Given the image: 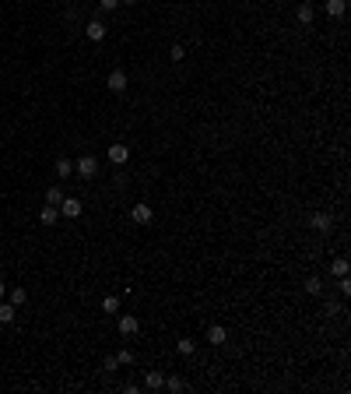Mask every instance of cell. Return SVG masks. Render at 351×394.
I'll return each instance as SVG.
<instances>
[{"label": "cell", "mask_w": 351, "mask_h": 394, "mask_svg": "<svg viewBox=\"0 0 351 394\" xmlns=\"http://www.w3.org/2000/svg\"><path fill=\"white\" fill-rule=\"evenodd\" d=\"M74 172H77V176H84V180H91V176L98 172V162H95L91 155H81V158H77V165H74Z\"/></svg>", "instance_id": "6da1fadb"}, {"label": "cell", "mask_w": 351, "mask_h": 394, "mask_svg": "<svg viewBox=\"0 0 351 394\" xmlns=\"http://www.w3.org/2000/svg\"><path fill=\"white\" fill-rule=\"evenodd\" d=\"M81 211H84V204H81L77 197H64V201H60V215H64V218H77Z\"/></svg>", "instance_id": "7a4b0ae2"}, {"label": "cell", "mask_w": 351, "mask_h": 394, "mask_svg": "<svg viewBox=\"0 0 351 394\" xmlns=\"http://www.w3.org/2000/svg\"><path fill=\"white\" fill-rule=\"evenodd\" d=\"M106 84H109V92H127V74H123V71H113V74L106 78Z\"/></svg>", "instance_id": "3957f363"}, {"label": "cell", "mask_w": 351, "mask_h": 394, "mask_svg": "<svg viewBox=\"0 0 351 394\" xmlns=\"http://www.w3.org/2000/svg\"><path fill=\"white\" fill-rule=\"evenodd\" d=\"M130 218H134L137 226H147V222H151V208H147V204H134V208H130Z\"/></svg>", "instance_id": "277c9868"}, {"label": "cell", "mask_w": 351, "mask_h": 394, "mask_svg": "<svg viewBox=\"0 0 351 394\" xmlns=\"http://www.w3.org/2000/svg\"><path fill=\"white\" fill-rule=\"evenodd\" d=\"M127 158H130V148H127V145H113V148H109V162H116V165H123Z\"/></svg>", "instance_id": "5b68a950"}, {"label": "cell", "mask_w": 351, "mask_h": 394, "mask_svg": "<svg viewBox=\"0 0 351 394\" xmlns=\"http://www.w3.org/2000/svg\"><path fill=\"white\" fill-rule=\"evenodd\" d=\"M309 222H313V229H316V233H327V229H330V215H327V211H316Z\"/></svg>", "instance_id": "8992f818"}, {"label": "cell", "mask_w": 351, "mask_h": 394, "mask_svg": "<svg viewBox=\"0 0 351 394\" xmlns=\"http://www.w3.org/2000/svg\"><path fill=\"white\" fill-rule=\"evenodd\" d=\"M88 39L102 42V39H106V25H102V21H88Z\"/></svg>", "instance_id": "52a82bcc"}, {"label": "cell", "mask_w": 351, "mask_h": 394, "mask_svg": "<svg viewBox=\"0 0 351 394\" xmlns=\"http://www.w3.org/2000/svg\"><path fill=\"white\" fill-rule=\"evenodd\" d=\"M120 334H137V317H120Z\"/></svg>", "instance_id": "ba28073f"}, {"label": "cell", "mask_w": 351, "mask_h": 394, "mask_svg": "<svg viewBox=\"0 0 351 394\" xmlns=\"http://www.w3.org/2000/svg\"><path fill=\"white\" fill-rule=\"evenodd\" d=\"M144 384H147V387H151V391H158V387H165V377H162V373H158V370H151V373H147V377H144Z\"/></svg>", "instance_id": "9c48e42d"}, {"label": "cell", "mask_w": 351, "mask_h": 394, "mask_svg": "<svg viewBox=\"0 0 351 394\" xmlns=\"http://www.w3.org/2000/svg\"><path fill=\"white\" fill-rule=\"evenodd\" d=\"M39 218H42V222H46V226H53V222H57V218H60V211H57V208H53V204H46V208H42V215H39Z\"/></svg>", "instance_id": "30bf717a"}, {"label": "cell", "mask_w": 351, "mask_h": 394, "mask_svg": "<svg viewBox=\"0 0 351 394\" xmlns=\"http://www.w3.org/2000/svg\"><path fill=\"white\" fill-rule=\"evenodd\" d=\"M327 14H330V18H341V14H344V0H327Z\"/></svg>", "instance_id": "8fae6325"}, {"label": "cell", "mask_w": 351, "mask_h": 394, "mask_svg": "<svg viewBox=\"0 0 351 394\" xmlns=\"http://www.w3.org/2000/svg\"><path fill=\"white\" fill-rule=\"evenodd\" d=\"M208 341H211V345H225V327H211V331H208Z\"/></svg>", "instance_id": "7c38bea8"}, {"label": "cell", "mask_w": 351, "mask_h": 394, "mask_svg": "<svg viewBox=\"0 0 351 394\" xmlns=\"http://www.w3.org/2000/svg\"><path fill=\"white\" fill-rule=\"evenodd\" d=\"M14 320V303H0V324H11Z\"/></svg>", "instance_id": "4fadbf2b"}, {"label": "cell", "mask_w": 351, "mask_h": 394, "mask_svg": "<svg viewBox=\"0 0 351 394\" xmlns=\"http://www.w3.org/2000/svg\"><path fill=\"white\" fill-rule=\"evenodd\" d=\"M74 172V162L70 158H57V176H70Z\"/></svg>", "instance_id": "5bb4252c"}, {"label": "cell", "mask_w": 351, "mask_h": 394, "mask_svg": "<svg viewBox=\"0 0 351 394\" xmlns=\"http://www.w3.org/2000/svg\"><path fill=\"white\" fill-rule=\"evenodd\" d=\"M298 21H302V25L313 21V4H298Z\"/></svg>", "instance_id": "9a60e30c"}, {"label": "cell", "mask_w": 351, "mask_h": 394, "mask_svg": "<svg viewBox=\"0 0 351 394\" xmlns=\"http://www.w3.org/2000/svg\"><path fill=\"white\" fill-rule=\"evenodd\" d=\"M330 271H334L337 278H344V275H348V260H344V257H337V260L330 264Z\"/></svg>", "instance_id": "2e32d148"}, {"label": "cell", "mask_w": 351, "mask_h": 394, "mask_svg": "<svg viewBox=\"0 0 351 394\" xmlns=\"http://www.w3.org/2000/svg\"><path fill=\"white\" fill-rule=\"evenodd\" d=\"M25 299H28V292H25V289L18 285V289H11V299H7V303H14V307H21Z\"/></svg>", "instance_id": "e0dca14e"}, {"label": "cell", "mask_w": 351, "mask_h": 394, "mask_svg": "<svg viewBox=\"0 0 351 394\" xmlns=\"http://www.w3.org/2000/svg\"><path fill=\"white\" fill-rule=\"evenodd\" d=\"M102 310H106V314H116V310H120V299H116V296H106V299H102Z\"/></svg>", "instance_id": "ac0fdd59"}, {"label": "cell", "mask_w": 351, "mask_h": 394, "mask_svg": "<svg viewBox=\"0 0 351 394\" xmlns=\"http://www.w3.org/2000/svg\"><path fill=\"white\" fill-rule=\"evenodd\" d=\"M183 356H193V338H179V345H176Z\"/></svg>", "instance_id": "d6986e66"}, {"label": "cell", "mask_w": 351, "mask_h": 394, "mask_svg": "<svg viewBox=\"0 0 351 394\" xmlns=\"http://www.w3.org/2000/svg\"><path fill=\"white\" fill-rule=\"evenodd\" d=\"M46 197H49V204H60V201H64V190H60V187H49Z\"/></svg>", "instance_id": "ffe728a7"}, {"label": "cell", "mask_w": 351, "mask_h": 394, "mask_svg": "<svg viewBox=\"0 0 351 394\" xmlns=\"http://www.w3.org/2000/svg\"><path fill=\"white\" fill-rule=\"evenodd\" d=\"M320 289H323V282H320V278H306V292H313V296H316Z\"/></svg>", "instance_id": "44dd1931"}, {"label": "cell", "mask_w": 351, "mask_h": 394, "mask_svg": "<svg viewBox=\"0 0 351 394\" xmlns=\"http://www.w3.org/2000/svg\"><path fill=\"white\" fill-rule=\"evenodd\" d=\"M165 387H169V391H183V387H186V384H183V380H179V377H172V380H169V384H165Z\"/></svg>", "instance_id": "7402d4cb"}, {"label": "cell", "mask_w": 351, "mask_h": 394, "mask_svg": "<svg viewBox=\"0 0 351 394\" xmlns=\"http://www.w3.org/2000/svg\"><path fill=\"white\" fill-rule=\"evenodd\" d=\"M183 57H186V50H183V46H172V60H176V64H179V60H183Z\"/></svg>", "instance_id": "603a6c76"}, {"label": "cell", "mask_w": 351, "mask_h": 394, "mask_svg": "<svg viewBox=\"0 0 351 394\" xmlns=\"http://www.w3.org/2000/svg\"><path fill=\"white\" fill-rule=\"evenodd\" d=\"M116 363H134V352H127V348H123V352L116 356Z\"/></svg>", "instance_id": "cb8c5ba5"}, {"label": "cell", "mask_w": 351, "mask_h": 394, "mask_svg": "<svg viewBox=\"0 0 351 394\" xmlns=\"http://www.w3.org/2000/svg\"><path fill=\"white\" fill-rule=\"evenodd\" d=\"M98 4H102L106 11H113V7H120V0H98Z\"/></svg>", "instance_id": "d4e9b609"}, {"label": "cell", "mask_w": 351, "mask_h": 394, "mask_svg": "<svg viewBox=\"0 0 351 394\" xmlns=\"http://www.w3.org/2000/svg\"><path fill=\"white\" fill-rule=\"evenodd\" d=\"M4 292H7V289H4V282H0V299H4Z\"/></svg>", "instance_id": "484cf974"}, {"label": "cell", "mask_w": 351, "mask_h": 394, "mask_svg": "<svg viewBox=\"0 0 351 394\" xmlns=\"http://www.w3.org/2000/svg\"><path fill=\"white\" fill-rule=\"evenodd\" d=\"M120 4H134V0H120Z\"/></svg>", "instance_id": "4316f807"}]
</instances>
